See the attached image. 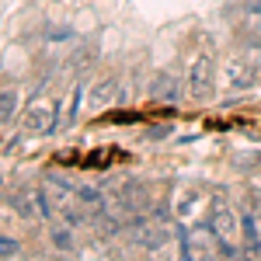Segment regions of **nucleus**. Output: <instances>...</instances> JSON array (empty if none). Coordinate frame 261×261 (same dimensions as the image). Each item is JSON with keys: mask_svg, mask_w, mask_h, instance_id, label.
Masks as SVG:
<instances>
[{"mask_svg": "<svg viewBox=\"0 0 261 261\" xmlns=\"http://www.w3.org/2000/svg\"><path fill=\"white\" fill-rule=\"evenodd\" d=\"M112 98H115V81H101V84H94V91H91V98H87V108H91V112H101Z\"/></svg>", "mask_w": 261, "mask_h": 261, "instance_id": "9d476101", "label": "nucleus"}, {"mask_svg": "<svg viewBox=\"0 0 261 261\" xmlns=\"http://www.w3.org/2000/svg\"><path fill=\"white\" fill-rule=\"evenodd\" d=\"M241 237H244V254H261V223L251 213L241 216Z\"/></svg>", "mask_w": 261, "mask_h": 261, "instance_id": "1a4fd4ad", "label": "nucleus"}, {"mask_svg": "<svg viewBox=\"0 0 261 261\" xmlns=\"http://www.w3.org/2000/svg\"><path fill=\"white\" fill-rule=\"evenodd\" d=\"M77 202H81V209L87 213V220H105V213H108L105 195H101L98 188H91V185L77 188Z\"/></svg>", "mask_w": 261, "mask_h": 261, "instance_id": "0eeeda50", "label": "nucleus"}, {"mask_svg": "<svg viewBox=\"0 0 261 261\" xmlns=\"http://www.w3.org/2000/svg\"><path fill=\"white\" fill-rule=\"evenodd\" d=\"M258 223H261V220H258Z\"/></svg>", "mask_w": 261, "mask_h": 261, "instance_id": "f3484780", "label": "nucleus"}, {"mask_svg": "<svg viewBox=\"0 0 261 261\" xmlns=\"http://www.w3.org/2000/svg\"><path fill=\"white\" fill-rule=\"evenodd\" d=\"M35 202H39V216H42V220H56V202L49 199V192H45V188L35 192Z\"/></svg>", "mask_w": 261, "mask_h": 261, "instance_id": "ddd939ff", "label": "nucleus"}, {"mask_svg": "<svg viewBox=\"0 0 261 261\" xmlns=\"http://www.w3.org/2000/svg\"><path fill=\"white\" fill-rule=\"evenodd\" d=\"M150 94H153L157 101H171V105H174V101L181 98L178 77H174V73H167V70H164V73H157V77H153V84H150Z\"/></svg>", "mask_w": 261, "mask_h": 261, "instance_id": "6e6552de", "label": "nucleus"}, {"mask_svg": "<svg viewBox=\"0 0 261 261\" xmlns=\"http://www.w3.org/2000/svg\"><path fill=\"white\" fill-rule=\"evenodd\" d=\"M77 112H81V87H73L70 94V119H77Z\"/></svg>", "mask_w": 261, "mask_h": 261, "instance_id": "dca6fc26", "label": "nucleus"}, {"mask_svg": "<svg viewBox=\"0 0 261 261\" xmlns=\"http://www.w3.org/2000/svg\"><path fill=\"white\" fill-rule=\"evenodd\" d=\"M181 254L185 258H216L220 254V237L205 230H185L181 233Z\"/></svg>", "mask_w": 261, "mask_h": 261, "instance_id": "7ed1b4c3", "label": "nucleus"}, {"mask_svg": "<svg viewBox=\"0 0 261 261\" xmlns=\"http://www.w3.org/2000/svg\"><path fill=\"white\" fill-rule=\"evenodd\" d=\"M56 115H60V105L49 98H32L28 101V108H24V133L28 136H42V133H49L53 125H56Z\"/></svg>", "mask_w": 261, "mask_h": 261, "instance_id": "f257e3e1", "label": "nucleus"}, {"mask_svg": "<svg viewBox=\"0 0 261 261\" xmlns=\"http://www.w3.org/2000/svg\"><path fill=\"white\" fill-rule=\"evenodd\" d=\"M49 241H53V247H60L63 254L77 251V233H73V223L66 220V216L53 220V223H49Z\"/></svg>", "mask_w": 261, "mask_h": 261, "instance_id": "423d86ee", "label": "nucleus"}, {"mask_svg": "<svg viewBox=\"0 0 261 261\" xmlns=\"http://www.w3.org/2000/svg\"><path fill=\"white\" fill-rule=\"evenodd\" d=\"M213 84H216V66H213L209 53H202L188 63V94L195 101H205L213 94Z\"/></svg>", "mask_w": 261, "mask_h": 261, "instance_id": "f03ea898", "label": "nucleus"}, {"mask_svg": "<svg viewBox=\"0 0 261 261\" xmlns=\"http://www.w3.org/2000/svg\"><path fill=\"white\" fill-rule=\"evenodd\" d=\"M18 105H21V94L14 87H4L0 91V125H7V122L18 115Z\"/></svg>", "mask_w": 261, "mask_h": 261, "instance_id": "9b49d317", "label": "nucleus"}, {"mask_svg": "<svg viewBox=\"0 0 261 261\" xmlns=\"http://www.w3.org/2000/svg\"><path fill=\"white\" fill-rule=\"evenodd\" d=\"M247 42L261 45V11H254V14H251V21H247Z\"/></svg>", "mask_w": 261, "mask_h": 261, "instance_id": "2eb2a0df", "label": "nucleus"}, {"mask_svg": "<svg viewBox=\"0 0 261 261\" xmlns=\"http://www.w3.org/2000/svg\"><path fill=\"white\" fill-rule=\"evenodd\" d=\"M18 254H21V241L0 233V258H18Z\"/></svg>", "mask_w": 261, "mask_h": 261, "instance_id": "4468645a", "label": "nucleus"}, {"mask_svg": "<svg viewBox=\"0 0 261 261\" xmlns=\"http://www.w3.org/2000/svg\"><path fill=\"white\" fill-rule=\"evenodd\" d=\"M32 199H35V195H28V192H18V195H14V209H18L24 220H35V216H39V202H32Z\"/></svg>", "mask_w": 261, "mask_h": 261, "instance_id": "f8f14e48", "label": "nucleus"}, {"mask_svg": "<svg viewBox=\"0 0 261 261\" xmlns=\"http://www.w3.org/2000/svg\"><path fill=\"white\" fill-rule=\"evenodd\" d=\"M209 230H213L220 241H233V233H241V220H237V213L230 209V202H223V199L213 202V209H209Z\"/></svg>", "mask_w": 261, "mask_h": 261, "instance_id": "39448f33", "label": "nucleus"}, {"mask_svg": "<svg viewBox=\"0 0 261 261\" xmlns=\"http://www.w3.org/2000/svg\"><path fill=\"white\" fill-rule=\"evenodd\" d=\"M254 81H258V66L247 63L244 56H230V60L223 63V84H226V91H247V87H254Z\"/></svg>", "mask_w": 261, "mask_h": 261, "instance_id": "20e7f679", "label": "nucleus"}]
</instances>
